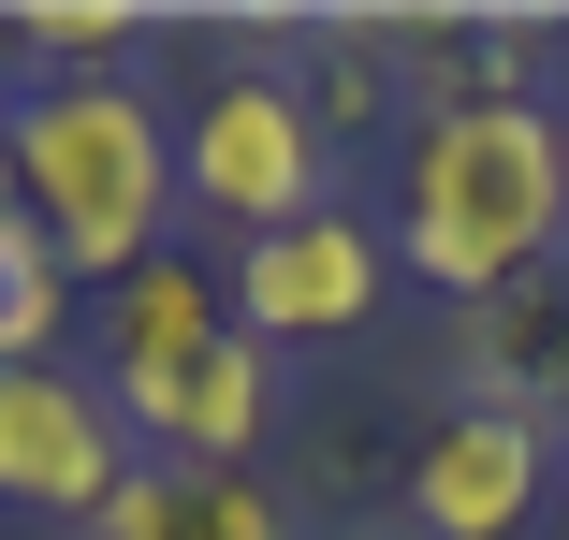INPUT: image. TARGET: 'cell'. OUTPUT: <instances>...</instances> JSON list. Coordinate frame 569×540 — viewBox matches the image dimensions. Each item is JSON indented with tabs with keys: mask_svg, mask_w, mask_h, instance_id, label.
I'll return each instance as SVG.
<instances>
[{
	"mask_svg": "<svg viewBox=\"0 0 569 540\" xmlns=\"http://www.w3.org/2000/svg\"><path fill=\"white\" fill-rule=\"evenodd\" d=\"M88 380L118 394L132 453H161V468H249L263 409H278V351L234 321V278H204V263H147L102 292Z\"/></svg>",
	"mask_w": 569,
	"mask_h": 540,
	"instance_id": "obj_2",
	"label": "cell"
},
{
	"mask_svg": "<svg viewBox=\"0 0 569 540\" xmlns=\"http://www.w3.org/2000/svg\"><path fill=\"white\" fill-rule=\"evenodd\" d=\"M468 409H540V423H569V307L497 292V307L468 321Z\"/></svg>",
	"mask_w": 569,
	"mask_h": 540,
	"instance_id": "obj_8",
	"label": "cell"
},
{
	"mask_svg": "<svg viewBox=\"0 0 569 540\" xmlns=\"http://www.w3.org/2000/svg\"><path fill=\"white\" fill-rule=\"evenodd\" d=\"M132 44H147L132 0H30V16H16V59L30 73H118Z\"/></svg>",
	"mask_w": 569,
	"mask_h": 540,
	"instance_id": "obj_10",
	"label": "cell"
},
{
	"mask_svg": "<svg viewBox=\"0 0 569 540\" xmlns=\"http://www.w3.org/2000/svg\"><path fill=\"white\" fill-rule=\"evenodd\" d=\"M176 190L204 204V220H234V234H292L336 204V132L307 118V88L234 59V73H204V102L176 118Z\"/></svg>",
	"mask_w": 569,
	"mask_h": 540,
	"instance_id": "obj_4",
	"label": "cell"
},
{
	"mask_svg": "<svg viewBox=\"0 0 569 540\" xmlns=\"http://www.w3.org/2000/svg\"><path fill=\"white\" fill-rule=\"evenodd\" d=\"M555 497V423L540 409H452L409 453V540H526Z\"/></svg>",
	"mask_w": 569,
	"mask_h": 540,
	"instance_id": "obj_7",
	"label": "cell"
},
{
	"mask_svg": "<svg viewBox=\"0 0 569 540\" xmlns=\"http://www.w3.org/2000/svg\"><path fill=\"white\" fill-rule=\"evenodd\" d=\"M555 132H569V88H555Z\"/></svg>",
	"mask_w": 569,
	"mask_h": 540,
	"instance_id": "obj_13",
	"label": "cell"
},
{
	"mask_svg": "<svg viewBox=\"0 0 569 540\" xmlns=\"http://www.w3.org/2000/svg\"><path fill=\"white\" fill-rule=\"evenodd\" d=\"M555 497H569V423H555Z\"/></svg>",
	"mask_w": 569,
	"mask_h": 540,
	"instance_id": "obj_12",
	"label": "cell"
},
{
	"mask_svg": "<svg viewBox=\"0 0 569 540\" xmlns=\"http://www.w3.org/2000/svg\"><path fill=\"white\" fill-rule=\"evenodd\" d=\"M147 453H132V423L118 394H102L88 366H16L0 380V511H30V526H102V497H118Z\"/></svg>",
	"mask_w": 569,
	"mask_h": 540,
	"instance_id": "obj_5",
	"label": "cell"
},
{
	"mask_svg": "<svg viewBox=\"0 0 569 540\" xmlns=\"http://www.w3.org/2000/svg\"><path fill=\"white\" fill-rule=\"evenodd\" d=\"M380 292H395V234L351 220V204H321V220L234 249V321H249L263 351H336V337H366Z\"/></svg>",
	"mask_w": 569,
	"mask_h": 540,
	"instance_id": "obj_6",
	"label": "cell"
},
{
	"mask_svg": "<svg viewBox=\"0 0 569 540\" xmlns=\"http://www.w3.org/2000/svg\"><path fill=\"white\" fill-rule=\"evenodd\" d=\"M16 204L88 292L147 278L176 234V118L132 73H30L16 88Z\"/></svg>",
	"mask_w": 569,
	"mask_h": 540,
	"instance_id": "obj_3",
	"label": "cell"
},
{
	"mask_svg": "<svg viewBox=\"0 0 569 540\" xmlns=\"http://www.w3.org/2000/svg\"><path fill=\"white\" fill-rule=\"evenodd\" d=\"M395 263L452 307H497L569 249V132L540 88H438L395 161Z\"/></svg>",
	"mask_w": 569,
	"mask_h": 540,
	"instance_id": "obj_1",
	"label": "cell"
},
{
	"mask_svg": "<svg viewBox=\"0 0 569 540\" xmlns=\"http://www.w3.org/2000/svg\"><path fill=\"white\" fill-rule=\"evenodd\" d=\"M59 321H73V263L44 249V220L16 204V220H0V380L59 366Z\"/></svg>",
	"mask_w": 569,
	"mask_h": 540,
	"instance_id": "obj_9",
	"label": "cell"
},
{
	"mask_svg": "<svg viewBox=\"0 0 569 540\" xmlns=\"http://www.w3.org/2000/svg\"><path fill=\"white\" fill-rule=\"evenodd\" d=\"M0 220H16V118H0Z\"/></svg>",
	"mask_w": 569,
	"mask_h": 540,
	"instance_id": "obj_11",
	"label": "cell"
}]
</instances>
